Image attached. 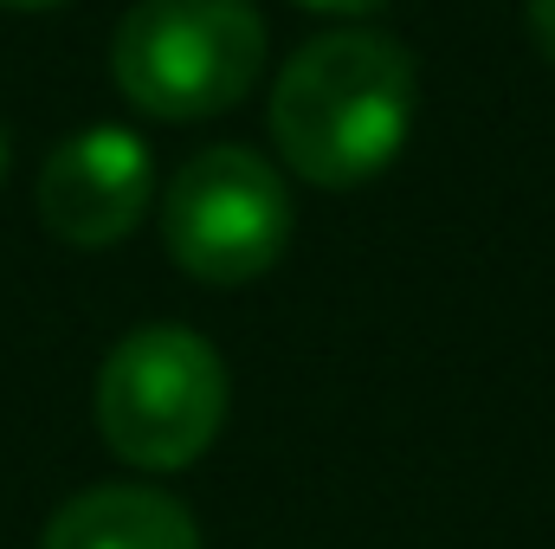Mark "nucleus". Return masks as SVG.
<instances>
[{
    "instance_id": "obj_1",
    "label": "nucleus",
    "mask_w": 555,
    "mask_h": 549,
    "mask_svg": "<svg viewBox=\"0 0 555 549\" xmlns=\"http://www.w3.org/2000/svg\"><path fill=\"white\" fill-rule=\"evenodd\" d=\"M414 130V52L369 26L317 33L272 85V142L310 188L375 181Z\"/></svg>"
},
{
    "instance_id": "obj_2",
    "label": "nucleus",
    "mask_w": 555,
    "mask_h": 549,
    "mask_svg": "<svg viewBox=\"0 0 555 549\" xmlns=\"http://www.w3.org/2000/svg\"><path fill=\"white\" fill-rule=\"evenodd\" d=\"M266 72L253 0H137L111 39V78L142 117L201 124L233 111Z\"/></svg>"
},
{
    "instance_id": "obj_3",
    "label": "nucleus",
    "mask_w": 555,
    "mask_h": 549,
    "mask_svg": "<svg viewBox=\"0 0 555 549\" xmlns=\"http://www.w3.org/2000/svg\"><path fill=\"white\" fill-rule=\"evenodd\" d=\"M227 420V362L188 323H142L98 369V433L142 472L194 465Z\"/></svg>"
},
{
    "instance_id": "obj_4",
    "label": "nucleus",
    "mask_w": 555,
    "mask_h": 549,
    "mask_svg": "<svg viewBox=\"0 0 555 549\" xmlns=\"http://www.w3.org/2000/svg\"><path fill=\"white\" fill-rule=\"evenodd\" d=\"M297 227L291 188L266 155L240 142H214L181 162L162 201L168 259L201 284H253L284 259Z\"/></svg>"
},
{
    "instance_id": "obj_5",
    "label": "nucleus",
    "mask_w": 555,
    "mask_h": 549,
    "mask_svg": "<svg viewBox=\"0 0 555 549\" xmlns=\"http://www.w3.org/2000/svg\"><path fill=\"white\" fill-rule=\"evenodd\" d=\"M155 194V155L124 124H91L65 137L39 168V220L65 246L130 240Z\"/></svg>"
},
{
    "instance_id": "obj_6",
    "label": "nucleus",
    "mask_w": 555,
    "mask_h": 549,
    "mask_svg": "<svg viewBox=\"0 0 555 549\" xmlns=\"http://www.w3.org/2000/svg\"><path fill=\"white\" fill-rule=\"evenodd\" d=\"M39 549H201V524L168 491L91 485L52 511Z\"/></svg>"
},
{
    "instance_id": "obj_7",
    "label": "nucleus",
    "mask_w": 555,
    "mask_h": 549,
    "mask_svg": "<svg viewBox=\"0 0 555 549\" xmlns=\"http://www.w3.org/2000/svg\"><path fill=\"white\" fill-rule=\"evenodd\" d=\"M297 7H310V13H330V20H369V13H382L388 0H297Z\"/></svg>"
},
{
    "instance_id": "obj_8",
    "label": "nucleus",
    "mask_w": 555,
    "mask_h": 549,
    "mask_svg": "<svg viewBox=\"0 0 555 549\" xmlns=\"http://www.w3.org/2000/svg\"><path fill=\"white\" fill-rule=\"evenodd\" d=\"M530 33H537L543 59L555 65V0H530Z\"/></svg>"
},
{
    "instance_id": "obj_9",
    "label": "nucleus",
    "mask_w": 555,
    "mask_h": 549,
    "mask_svg": "<svg viewBox=\"0 0 555 549\" xmlns=\"http://www.w3.org/2000/svg\"><path fill=\"white\" fill-rule=\"evenodd\" d=\"M0 7H20V13H46V7H65V0H0Z\"/></svg>"
},
{
    "instance_id": "obj_10",
    "label": "nucleus",
    "mask_w": 555,
    "mask_h": 549,
    "mask_svg": "<svg viewBox=\"0 0 555 549\" xmlns=\"http://www.w3.org/2000/svg\"><path fill=\"white\" fill-rule=\"evenodd\" d=\"M0 181H7V137H0Z\"/></svg>"
}]
</instances>
